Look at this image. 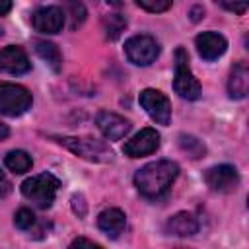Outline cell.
Returning a JSON list of instances; mask_svg holds the SVG:
<instances>
[{
	"instance_id": "obj_4",
	"label": "cell",
	"mask_w": 249,
	"mask_h": 249,
	"mask_svg": "<svg viewBox=\"0 0 249 249\" xmlns=\"http://www.w3.org/2000/svg\"><path fill=\"white\" fill-rule=\"evenodd\" d=\"M175 93L187 101H195L200 97V84L193 76L189 66V56L183 47L175 49V78H173Z\"/></svg>"
},
{
	"instance_id": "obj_5",
	"label": "cell",
	"mask_w": 249,
	"mask_h": 249,
	"mask_svg": "<svg viewBox=\"0 0 249 249\" xmlns=\"http://www.w3.org/2000/svg\"><path fill=\"white\" fill-rule=\"evenodd\" d=\"M31 103H33V97L27 88L19 84L0 82V115L19 117L31 107Z\"/></svg>"
},
{
	"instance_id": "obj_24",
	"label": "cell",
	"mask_w": 249,
	"mask_h": 249,
	"mask_svg": "<svg viewBox=\"0 0 249 249\" xmlns=\"http://www.w3.org/2000/svg\"><path fill=\"white\" fill-rule=\"evenodd\" d=\"M224 10H228V12H233V14H237V16H241V14H245V10H247V6H249V0H216Z\"/></svg>"
},
{
	"instance_id": "obj_3",
	"label": "cell",
	"mask_w": 249,
	"mask_h": 249,
	"mask_svg": "<svg viewBox=\"0 0 249 249\" xmlns=\"http://www.w3.org/2000/svg\"><path fill=\"white\" fill-rule=\"evenodd\" d=\"M60 146H64L66 150H70L72 154H76L78 158H84L88 161H111L113 152L109 150V146L101 140L95 138H78V136H58L54 138Z\"/></svg>"
},
{
	"instance_id": "obj_11",
	"label": "cell",
	"mask_w": 249,
	"mask_h": 249,
	"mask_svg": "<svg viewBox=\"0 0 249 249\" xmlns=\"http://www.w3.org/2000/svg\"><path fill=\"white\" fill-rule=\"evenodd\" d=\"M97 128L101 130V134L107 140H121L130 132V121H126L124 117L111 113V111H99L95 117Z\"/></svg>"
},
{
	"instance_id": "obj_29",
	"label": "cell",
	"mask_w": 249,
	"mask_h": 249,
	"mask_svg": "<svg viewBox=\"0 0 249 249\" xmlns=\"http://www.w3.org/2000/svg\"><path fill=\"white\" fill-rule=\"evenodd\" d=\"M8 134H10L8 124H4V123L0 121V142H2V140H6V138H8Z\"/></svg>"
},
{
	"instance_id": "obj_15",
	"label": "cell",
	"mask_w": 249,
	"mask_h": 249,
	"mask_svg": "<svg viewBox=\"0 0 249 249\" xmlns=\"http://www.w3.org/2000/svg\"><path fill=\"white\" fill-rule=\"evenodd\" d=\"M124 226H126V216L119 208H107L97 216V228L109 237H119Z\"/></svg>"
},
{
	"instance_id": "obj_30",
	"label": "cell",
	"mask_w": 249,
	"mask_h": 249,
	"mask_svg": "<svg viewBox=\"0 0 249 249\" xmlns=\"http://www.w3.org/2000/svg\"><path fill=\"white\" fill-rule=\"evenodd\" d=\"M107 4H111V6H121V0H107Z\"/></svg>"
},
{
	"instance_id": "obj_10",
	"label": "cell",
	"mask_w": 249,
	"mask_h": 249,
	"mask_svg": "<svg viewBox=\"0 0 249 249\" xmlns=\"http://www.w3.org/2000/svg\"><path fill=\"white\" fill-rule=\"evenodd\" d=\"M64 19H66V16H64L62 8H58V6H45V8H39L33 14L31 23H33L35 31L53 35V33H58L64 27Z\"/></svg>"
},
{
	"instance_id": "obj_28",
	"label": "cell",
	"mask_w": 249,
	"mask_h": 249,
	"mask_svg": "<svg viewBox=\"0 0 249 249\" xmlns=\"http://www.w3.org/2000/svg\"><path fill=\"white\" fill-rule=\"evenodd\" d=\"M12 10V0H0V16H6Z\"/></svg>"
},
{
	"instance_id": "obj_6",
	"label": "cell",
	"mask_w": 249,
	"mask_h": 249,
	"mask_svg": "<svg viewBox=\"0 0 249 249\" xmlns=\"http://www.w3.org/2000/svg\"><path fill=\"white\" fill-rule=\"evenodd\" d=\"M124 54L132 64L148 66L158 58L160 45L150 35H134L124 43Z\"/></svg>"
},
{
	"instance_id": "obj_17",
	"label": "cell",
	"mask_w": 249,
	"mask_h": 249,
	"mask_svg": "<svg viewBox=\"0 0 249 249\" xmlns=\"http://www.w3.org/2000/svg\"><path fill=\"white\" fill-rule=\"evenodd\" d=\"M35 53H37L54 72H58V70L62 68V54H60V51H58V47H56L54 43L37 39V41H35Z\"/></svg>"
},
{
	"instance_id": "obj_22",
	"label": "cell",
	"mask_w": 249,
	"mask_h": 249,
	"mask_svg": "<svg viewBox=\"0 0 249 249\" xmlns=\"http://www.w3.org/2000/svg\"><path fill=\"white\" fill-rule=\"evenodd\" d=\"M14 224L18 230H31L35 226V214L29 208H19L14 216Z\"/></svg>"
},
{
	"instance_id": "obj_23",
	"label": "cell",
	"mask_w": 249,
	"mask_h": 249,
	"mask_svg": "<svg viewBox=\"0 0 249 249\" xmlns=\"http://www.w3.org/2000/svg\"><path fill=\"white\" fill-rule=\"evenodd\" d=\"M136 4L146 10V12H154V14H160V12H165L171 8L173 0H136Z\"/></svg>"
},
{
	"instance_id": "obj_9",
	"label": "cell",
	"mask_w": 249,
	"mask_h": 249,
	"mask_svg": "<svg viewBox=\"0 0 249 249\" xmlns=\"http://www.w3.org/2000/svg\"><path fill=\"white\" fill-rule=\"evenodd\" d=\"M160 148V134L156 128H142L138 134H134L130 140L124 142L123 152L128 158H142L150 156Z\"/></svg>"
},
{
	"instance_id": "obj_19",
	"label": "cell",
	"mask_w": 249,
	"mask_h": 249,
	"mask_svg": "<svg viewBox=\"0 0 249 249\" xmlns=\"http://www.w3.org/2000/svg\"><path fill=\"white\" fill-rule=\"evenodd\" d=\"M179 148H181L189 158H193V160L202 158L204 152H206L204 144H202L196 136H193V134H181V136H179Z\"/></svg>"
},
{
	"instance_id": "obj_18",
	"label": "cell",
	"mask_w": 249,
	"mask_h": 249,
	"mask_svg": "<svg viewBox=\"0 0 249 249\" xmlns=\"http://www.w3.org/2000/svg\"><path fill=\"white\" fill-rule=\"evenodd\" d=\"M4 163H6V167H8L10 171H14V173H18V175L29 171L31 165H33L31 156H29L27 152H23V150H14V152H10V154L6 156V160H4Z\"/></svg>"
},
{
	"instance_id": "obj_7",
	"label": "cell",
	"mask_w": 249,
	"mask_h": 249,
	"mask_svg": "<svg viewBox=\"0 0 249 249\" xmlns=\"http://www.w3.org/2000/svg\"><path fill=\"white\" fill-rule=\"evenodd\" d=\"M140 105L154 123L163 124V126L169 124V121H171V103L161 91L152 89V88L140 91Z\"/></svg>"
},
{
	"instance_id": "obj_2",
	"label": "cell",
	"mask_w": 249,
	"mask_h": 249,
	"mask_svg": "<svg viewBox=\"0 0 249 249\" xmlns=\"http://www.w3.org/2000/svg\"><path fill=\"white\" fill-rule=\"evenodd\" d=\"M60 181L53 173H39L21 183V195L39 208H49L54 202Z\"/></svg>"
},
{
	"instance_id": "obj_27",
	"label": "cell",
	"mask_w": 249,
	"mask_h": 249,
	"mask_svg": "<svg viewBox=\"0 0 249 249\" xmlns=\"http://www.w3.org/2000/svg\"><path fill=\"white\" fill-rule=\"evenodd\" d=\"M12 191V183L6 179V175H4V171L0 169V198L2 196H6L8 193Z\"/></svg>"
},
{
	"instance_id": "obj_14",
	"label": "cell",
	"mask_w": 249,
	"mask_h": 249,
	"mask_svg": "<svg viewBox=\"0 0 249 249\" xmlns=\"http://www.w3.org/2000/svg\"><path fill=\"white\" fill-rule=\"evenodd\" d=\"M198 228H200V224H198L196 216L191 212H177L165 222V231L169 235H177V237L195 235L198 231Z\"/></svg>"
},
{
	"instance_id": "obj_20",
	"label": "cell",
	"mask_w": 249,
	"mask_h": 249,
	"mask_svg": "<svg viewBox=\"0 0 249 249\" xmlns=\"http://www.w3.org/2000/svg\"><path fill=\"white\" fill-rule=\"evenodd\" d=\"M126 27V19L121 16V14H113V16H107L103 19V29H105V37L115 41L119 39V35L124 31Z\"/></svg>"
},
{
	"instance_id": "obj_26",
	"label": "cell",
	"mask_w": 249,
	"mask_h": 249,
	"mask_svg": "<svg viewBox=\"0 0 249 249\" xmlns=\"http://www.w3.org/2000/svg\"><path fill=\"white\" fill-rule=\"evenodd\" d=\"M70 247H93V249H99L101 245H99V243H95V241H91V239L78 237V239H74V241L70 243Z\"/></svg>"
},
{
	"instance_id": "obj_16",
	"label": "cell",
	"mask_w": 249,
	"mask_h": 249,
	"mask_svg": "<svg viewBox=\"0 0 249 249\" xmlns=\"http://www.w3.org/2000/svg\"><path fill=\"white\" fill-rule=\"evenodd\" d=\"M247 91H249V70L243 62H237L230 72L228 93L231 99H243Z\"/></svg>"
},
{
	"instance_id": "obj_21",
	"label": "cell",
	"mask_w": 249,
	"mask_h": 249,
	"mask_svg": "<svg viewBox=\"0 0 249 249\" xmlns=\"http://www.w3.org/2000/svg\"><path fill=\"white\" fill-rule=\"evenodd\" d=\"M64 6H66L64 16H70V25H72V29H76L78 25H82L84 19H86V16H88L84 4H82L80 0H64Z\"/></svg>"
},
{
	"instance_id": "obj_13",
	"label": "cell",
	"mask_w": 249,
	"mask_h": 249,
	"mask_svg": "<svg viewBox=\"0 0 249 249\" xmlns=\"http://www.w3.org/2000/svg\"><path fill=\"white\" fill-rule=\"evenodd\" d=\"M195 45H196L198 54H200L204 60H216V58H220V56L226 53V49H228L226 37L220 35V33H216V31H204V33H200V35L196 37Z\"/></svg>"
},
{
	"instance_id": "obj_25",
	"label": "cell",
	"mask_w": 249,
	"mask_h": 249,
	"mask_svg": "<svg viewBox=\"0 0 249 249\" xmlns=\"http://www.w3.org/2000/svg\"><path fill=\"white\" fill-rule=\"evenodd\" d=\"M72 210L82 218V216H86V210H88V206H86V200H84V196L82 195H74L72 196Z\"/></svg>"
},
{
	"instance_id": "obj_1",
	"label": "cell",
	"mask_w": 249,
	"mask_h": 249,
	"mask_svg": "<svg viewBox=\"0 0 249 249\" xmlns=\"http://www.w3.org/2000/svg\"><path fill=\"white\" fill-rule=\"evenodd\" d=\"M179 175V165L171 160H160L146 163L134 173V187L146 198L163 196Z\"/></svg>"
},
{
	"instance_id": "obj_12",
	"label": "cell",
	"mask_w": 249,
	"mask_h": 249,
	"mask_svg": "<svg viewBox=\"0 0 249 249\" xmlns=\"http://www.w3.org/2000/svg\"><path fill=\"white\" fill-rule=\"evenodd\" d=\"M29 68L31 62L21 47L10 45L0 49V74H25Z\"/></svg>"
},
{
	"instance_id": "obj_8",
	"label": "cell",
	"mask_w": 249,
	"mask_h": 249,
	"mask_svg": "<svg viewBox=\"0 0 249 249\" xmlns=\"http://www.w3.org/2000/svg\"><path fill=\"white\" fill-rule=\"evenodd\" d=\"M204 183L218 193H231L237 189L239 185V173L233 165L222 163V165H214L210 169H206L204 173Z\"/></svg>"
}]
</instances>
